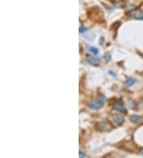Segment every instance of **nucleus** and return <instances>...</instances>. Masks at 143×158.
Instances as JSON below:
<instances>
[{"mask_svg":"<svg viewBox=\"0 0 143 158\" xmlns=\"http://www.w3.org/2000/svg\"><path fill=\"white\" fill-rule=\"evenodd\" d=\"M105 101H106L105 97H103V95H99L94 101H92V102L89 103V107L92 110H98L103 106L105 104Z\"/></svg>","mask_w":143,"mask_h":158,"instance_id":"nucleus-1","label":"nucleus"},{"mask_svg":"<svg viewBox=\"0 0 143 158\" xmlns=\"http://www.w3.org/2000/svg\"><path fill=\"white\" fill-rule=\"evenodd\" d=\"M130 14L134 19H138V20L143 19V14L140 10H134L130 12Z\"/></svg>","mask_w":143,"mask_h":158,"instance_id":"nucleus-2","label":"nucleus"},{"mask_svg":"<svg viewBox=\"0 0 143 158\" xmlns=\"http://www.w3.org/2000/svg\"><path fill=\"white\" fill-rule=\"evenodd\" d=\"M88 61L89 63L94 66H98L100 63V59L97 57H92V56H88Z\"/></svg>","mask_w":143,"mask_h":158,"instance_id":"nucleus-3","label":"nucleus"},{"mask_svg":"<svg viewBox=\"0 0 143 158\" xmlns=\"http://www.w3.org/2000/svg\"><path fill=\"white\" fill-rule=\"evenodd\" d=\"M112 117H113L114 121H115L117 124H119V125H122L123 123V121H124V118L119 114H114L112 116Z\"/></svg>","mask_w":143,"mask_h":158,"instance_id":"nucleus-4","label":"nucleus"},{"mask_svg":"<svg viewBox=\"0 0 143 158\" xmlns=\"http://www.w3.org/2000/svg\"><path fill=\"white\" fill-rule=\"evenodd\" d=\"M114 108L118 111H125V106L122 102H116L114 105Z\"/></svg>","mask_w":143,"mask_h":158,"instance_id":"nucleus-5","label":"nucleus"},{"mask_svg":"<svg viewBox=\"0 0 143 158\" xmlns=\"http://www.w3.org/2000/svg\"><path fill=\"white\" fill-rule=\"evenodd\" d=\"M135 82H136V80H135L134 78H133V77H130V78H128L127 80L126 81L125 84H126V86L127 87H130V86H132Z\"/></svg>","mask_w":143,"mask_h":158,"instance_id":"nucleus-6","label":"nucleus"},{"mask_svg":"<svg viewBox=\"0 0 143 158\" xmlns=\"http://www.w3.org/2000/svg\"><path fill=\"white\" fill-rule=\"evenodd\" d=\"M106 123L105 122H103V121H102V122H99V123H98V125H97V129L99 130V131H104L105 129H106Z\"/></svg>","mask_w":143,"mask_h":158,"instance_id":"nucleus-7","label":"nucleus"},{"mask_svg":"<svg viewBox=\"0 0 143 158\" xmlns=\"http://www.w3.org/2000/svg\"><path fill=\"white\" fill-rule=\"evenodd\" d=\"M141 117L137 115H132L130 116V121L134 123H137L138 121H140Z\"/></svg>","mask_w":143,"mask_h":158,"instance_id":"nucleus-8","label":"nucleus"},{"mask_svg":"<svg viewBox=\"0 0 143 158\" xmlns=\"http://www.w3.org/2000/svg\"><path fill=\"white\" fill-rule=\"evenodd\" d=\"M89 51L91 53H92V54L95 55H97L99 54V50L97 48H96V47H90L89 48Z\"/></svg>","mask_w":143,"mask_h":158,"instance_id":"nucleus-9","label":"nucleus"},{"mask_svg":"<svg viewBox=\"0 0 143 158\" xmlns=\"http://www.w3.org/2000/svg\"><path fill=\"white\" fill-rule=\"evenodd\" d=\"M88 30H87V28L86 27H80V33H83V32H85V31H87Z\"/></svg>","mask_w":143,"mask_h":158,"instance_id":"nucleus-10","label":"nucleus"},{"mask_svg":"<svg viewBox=\"0 0 143 158\" xmlns=\"http://www.w3.org/2000/svg\"><path fill=\"white\" fill-rule=\"evenodd\" d=\"M79 153H80V157H83V156H85V153H83V152H82L81 150H80Z\"/></svg>","mask_w":143,"mask_h":158,"instance_id":"nucleus-11","label":"nucleus"},{"mask_svg":"<svg viewBox=\"0 0 143 158\" xmlns=\"http://www.w3.org/2000/svg\"><path fill=\"white\" fill-rule=\"evenodd\" d=\"M141 108L143 110V100L141 101Z\"/></svg>","mask_w":143,"mask_h":158,"instance_id":"nucleus-12","label":"nucleus"},{"mask_svg":"<svg viewBox=\"0 0 143 158\" xmlns=\"http://www.w3.org/2000/svg\"><path fill=\"white\" fill-rule=\"evenodd\" d=\"M141 154H142V155H143V149H142V150H141Z\"/></svg>","mask_w":143,"mask_h":158,"instance_id":"nucleus-13","label":"nucleus"}]
</instances>
